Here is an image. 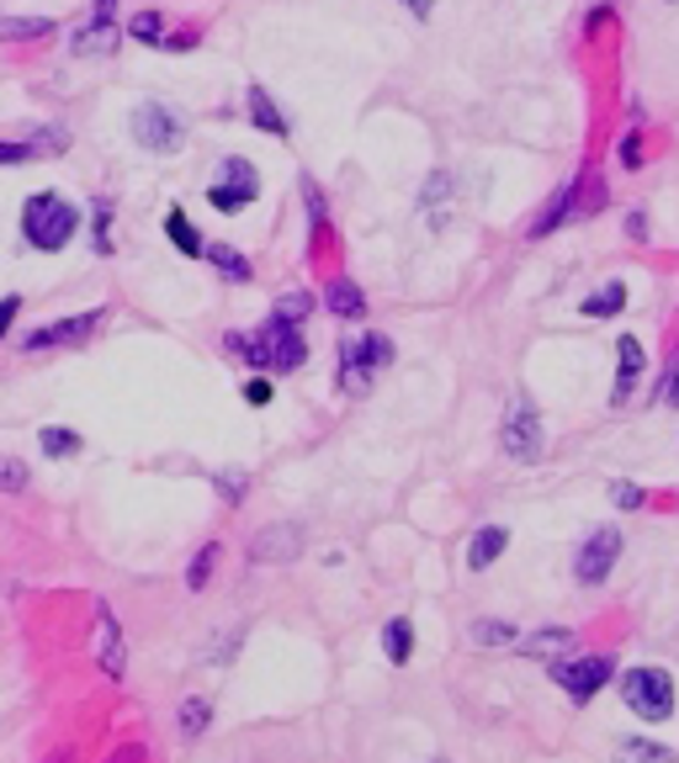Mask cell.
<instances>
[{"label": "cell", "mask_w": 679, "mask_h": 763, "mask_svg": "<svg viewBox=\"0 0 679 763\" xmlns=\"http://www.w3.org/2000/svg\"><path fill=\"white\" fill-rule=\"evenodd\" d=\"M388 360H393L388 334L345 339V345H340V382H345V393H366V387H372V372H383Z\"/></svg>", "instance_id": "cell-3"}, {"label": "cell", "mask_w": 679, "mask_h": 763, "mask_svg": "<svg viewBox=\"0 0 679 763\" xmlns=\"http://www.w3.org/2000/svg\"><path fill=\"white\" fill-rule=\"evenodd\" d=\"M324 308L335 313V318H362L366 313V297L356 282H330L324 286Z\"/></svg>", "instance_id": "cell-19"}, {"label": "cell", "mask_w": 679, "mask_h": 763, "mask_svg": "<svg viewBox=\"0 0 679 763\" xmlns=\"http://www.w3.org/2000/svg\"><path fill=\"white\" fill-rule=\"evenodd\" d=\"M404 6H409V11H414V17H419V22H425V17L436 11V0H404Z\"/></svg>", "instance_id": "cell-42"}, {"label": "cell", "mask_w": 679, "mask_h": 763, "mask_svg": "<svg viewBox=\"0 0 679 763\" xmlns=\"http://www.w3.org/2000/svg\"><path fill=\"white\" fill-rule=\"evenodd\" d=\"M128 32H133L139 43H160V38H165V17H160V11H139V17L128 22Z\"/></svg>", "instance_id": "cell-31"}, {"label": "cell", "mask_w": 679, "mask_h": 763, "mask_svg": "<svg viewBox=\"0 0 679 763\" xmlns=\"http://www.w3.org/2000/svg\"><path fill=\"white\" fill-rule=\"evenodd\" d=\"M520 652H526V658H563V652H574V631H563V625L536 631L531 642H520Z\"/></svg>", "instance_id": "cell-22"}, {"label": "cell", "mask_w": 679, "mask_h": 763, "mask_svg": "<svg viewBox=\"0 0 679 763\" xmlns=\"http://www.w3.org/2000/svg\"><path fill=\"white\" fill-rule=\"evenodd\" d=\"M244 398H250L255 408H266L271 404V382H250V387H244Z\"/></svg>", "instance_id": "cell-39"}, {"label": "cell", "mask_w": 679, "mask_h": 763, "mask_svg": "<svg viewBox=\"0 0 679 763\" xmlns=\"http://www.w3.org/2000/svg\"><path fill=\"white\" fill-rule=\"evenodd\" d=\"M621 165H627V170L642 165V143H637V128H631L627 139H621Z\"/></svg>", "instance_id": "cell-37"}, {"label": "cell", "mask_w": 679, "mask_h": 763, "mask_svg": "<svg viewBox=\"0 0 679 763\" xmlns=\"http://www.w3.org/2000/svg\"><path fill=\"white\" fill-rule=\"evenodd\" d=\"M621 308H627V286H621V282L600 286V292H589V297L579 303L584 318H610V313H621Z\"/></svg>", "instance_id": "cell-21"}, {"label": "cell", "mask_w": 679, "mask_h": 763, "mask_svg": "<svg viewBox=\"0 0 679 763\" xmlns=\"http://www.w3.org/2000/svg\"><path fill=\"white\" fill-rule=\"evenodd\" d=\"M383 652H388V663L393 668H404L414 658V620H388V625H383Z\"/></svg>", "instance_id": "cell-20"}, {"label": "cell", "mask_w": 679, "mask_h": 763, "mask_svg": "<svg viewBox=\"0 0 679 763\" xmlns=\"http://www.w3.org/2000/svg\"><path fill=\"white\" fill-rule=\"evenodd\" d=\"M574 213H579V181H568V186H563L558 196L547 202V213H541V217L531 223V238H547L553 228H558V223H568ZM579 217H584V213H579Z\"/></svg>", "instance_id": "cell-15"}, {"label": "cell", "mask_w": 679, "mask_h": 763, "mask_svg": "<svg viewBox=\"0 0 679 763\" xmlns=\"http://www.w3.org/2000/svg\"><path fill=\"white\" fill-rule=\"evenodd\" d=\"M308 308H314V297H308V292H287V297L276 303V313H271V318H276V324H303V318H308Z\"/></svg>", "instance_id": "cell-30"}, {"label": "cell", "mask_w": 679, "mask_h": 763, "mask_svg": "<svg viewBox=\"0 0 679 763\" xmlns=\"http://www.w3.org/2000/svg\"><path fill=\"white\" fill-rule=\"evenodd\" d=\"M107 324V308H91V313H74V318H59V324H43L22 339L27 350H53V345H80L85 334H97Z\"/></svg>", "instance_id": "cell-10"}, {"label": "cell", "mask_w": 679, "mask_h": 763, "mask_svg": "<svg viewBox=\"0 0 679 763\" xmlns=\"http://www.w3.org/2000/svg\"><path fill=\"white\" fill-rule=\"evenodd\" d=\"M244 488H250V477H244V472H219V494H223L229 503L244 499Z\"/></svg>", "instance_id": "cell-35"}, {"label": "cell", "mask_w": 679, "mask_h": 763, "mask_svg": "<svg viewBox=\"0 0 679 763\" xmlns=\"http://www.w3.org/2000/svg\"><path fill=\"white\" fill-rule=\"evenodd\" d=\"M234 652H240V631H223V642L213 647V652H207V658H213V663H229V658H234Z\"/></svg>", "instance_id": "cell-38"}, {"label": "cell", "mask_w": 679, "mask_h": 763, "mask_svg": "<svg viewBox=\"0 0 679 763\" xmlns=\"http://www.w3.org/2000/svg\"><path fill=\"white\" fill-rule=\"evenodd\" d=\"M49 17H0V38H49Z\"/></svg>", "instance_id": "cell-27"}, {"label": "cell", "mask_w": 679, "mask_h": 763, "mask_svg": "<svg viewBox=\"0 0 679 763\" xmlns=\"http://www.w3.org/2000/svg\"><path fill=\"white\" fill-rule=\"evenodd\" d=\"M165 234H170V244H175L181 255H207V244H202V234H196L192 223H186V213H181V207H170Z\"/></svg>", "instance_id": "cell-23"}, {"label": "cell", "mask_w": 679, "mask_h": 763, "mask_svg": "<svg viewBox=\"0 0 679 763\" xmlns=\"http://www.w3.org/2000/svg\"><path fill=\"white\" fill-rule=\"evenodd\" d=\"M38 446H43V456H74L80 451V435H74V429L49 425L43 435H38Z\"/></svg>", "instance_id": "cell-29"}, {"label": "cell", "mask_w": 679, "mask_h": 763, "mask_svg": "<svg viewBox=\"0 0 679 763\" xmlns=\"http://www.w3.org/2000/svg\"><path fill=\"white\" fill-rule=\"evenodd\" d=\"M112 6H118V0H97V22H107V17H112Z\"/></svg>", "instance_id": "cell-44"}, {"label": "cell", "mask_w": 679, "mask_h": 763, "mask_svg": "<svg viewBox=\"0 0 679 763\" xmlns=\"http://www.w3.org/2000/svg\"><path fill=\"white\" fill-rule=\"evenodd\" d=\"M266 350H271V372L282 377V372H297L303 360H308V345H303V334L297 324H266Z\"/></svg>", "instance_id": "cell-12"}, {"label": "cell", "mask_w": 679, "mask_h": 763, "mask_svg": "<svg viewBox=\"0 0 679 763\" xmlns=\"http://www.w3.org/2000/svg\"><path fill=\"white\" fill-rule=\"evenodd\" d=\"M207 721H213V700H202V694L181 700V732H186V737H202Z\"/></svg>", "instance_id": "cell-25"}, {"label": "cell", "mask_w": 679, "mask_h": 763, "mask_svg": "<svg viewBox=\"0 0 679 763\" xmlns=\"http://www.w3.org/2000/svg\"><path fill=\"white\" fill-rule=\"evenodd\" d=\"M308 551V530L297 520H276L266 530H255V541H250V562H261V568H287Z\"/></svg>", "instance_id": "cell-6"}, {"label": "cell", "mask_w": 679, "mask_h": 763, "mask_svg": "<svg viewBox=\"0 0 679 763\" xmlns=\"http://www.w3.org/2000/svg\"><path fill=\"white\" fill-rule=\"evenodd\" d=\"M255 196H261V175H255V165H250V160H223V186L207 191V202L223 207V213H240V207H250Z\"/></svg>", "instance_id": "cell-9"}, {"label": "cell", "mask_w": 679, "mask_h": 763, "mask_svg": "<svg viewBox=\"0 0 679 763\" xmlns=\"http://www.w3.org/2000/svg\"><path fill=\"white\" fill-rule=\"evenodd\" d=\"M207 261L219 265L223 276H234V282H250V261H244L240 250H229V244H213V250H207Z\"/></svg>", "instance_id": "cell-28"}, {"label": "cell", "mask_w": 679, "mask_h": 763, "mask_svg": "<svg viewBox=\"0 0 679 763\" xmlns=\"http://www.w3.org/2000/svg\"><path fill=\"white\" fill-rule=\"evenodd\" d=\"M621 530L616 525H600V530H589V541H584L579 551H574V578H579L584 589H600L610 578V568H616V557H621Z\"/></svg>", "instance_id": "cell-5"}, {"label": "cell", "mask_w": 679, "mask_h": 763, "mask_svg": "<svg viewBox=\"0 0 679 763\" xmlns=\"http://www.w3.org/2000/svg\"><path fill=\"white\" fill-rule=\"evenodd\" d=\"M133 139L144 143L149 154H175V149L186 143V122L175 118L170 106H160V101H144V106L133 112Z\"/></svg>", "instance_id": "cell-7"}, {"label": "cell", "mask_w": 679, "mask_h": 763, "mask_svg": "<svg viewBox=\"0 0 679 763\" xmlns=\"http://www.w3.org/2000/svg\"><path fill=\"white\" fill-rule=\"evenodd\" d=\"M74 234H80V207H74L70 196H59V191H38V196H27L22 238L38 250V255H59Z\"/></svg>", "instance_id": "cell-1"}, {"label": "cell", "mask_w": 679, "mask_h": 763, "mask_svg": "<svg viewBox=\"0 0 679 763\" xmlns=\"http://www.w3.org/2000/svg\"><path fill=\"white\" fill-rule=\"evenodd\" d=\"M637 377H642V345H637V334H621V372H616V387H610V404H627Z\"/></svg>", "instance_id": "cell-16"}, {"label": "cell", "mask_w": 679, "mask_h": 763, "mask_svg": "<svg viewBox=\"0 0 679 763\" xmlns=\"http://www.w3.org/2000/svg\"><path fill=\"white\" fill-rule=\"evenodd\" d=\"M107 763H144V747H139V742H128V747H118Z\"/></svg>", "instance_id": "cell-40"}, {"label": "cell", "mask_w": 679, "mask_h": 763, "mask_svg": "<svg viewBox=\"0 0 679 763\" xmlns=\"http://www.w3.org/2000/svg\"><path fill=\"white\" fill-rule=\"evenodd\" d=\"M250 118H255V128H261V133H271V139H287V133H292L287 118H282V106L266 95V85H250Z\"/></svg>", "instance_id": "cell-17"}, {"label": "cell", "mask_w": 679, "mask_h": 763, "mask_svg": "<svg viewBox=\"0 0 679 763\" xmlns=\"http://www.w3.org/2000/svg\"><path fill=\"white\" fill-rule=\"evenodd\" d=\"M467 637H473V647H515V637H520V631H515L509 620H473V631H467Z\"/></svg>", "instance_id": "cell-24"}, {"label": "cell", "mask_w": 679, "mask_h": 763, "mask_svg": "<svg viewBox=\"0 0 679 763\" xmlns=\"http://www.w3.org/2000/svg\"><path fill=\"white\" fill-rule=\"evenodd\" d=\"M621 700L637 721H669L675 715V679L663 668H627L621 673Z\"/></svg>", "instance_id": "cell-2"}, {"label": "cell", "mask_w": 679, "mask_h": 763, "mask_svg": "<svg viewBox=\"0 0 679 763\" xmlns=\"http://www.w3.org/2000/svg\"><path fill=\"white\" fill-rule=\"evenodd\" d=\"M627 228H631V238H642V234H648V217L631 213V217H627Z\"/></svg>", "instance_id": "cell-43"}, {"label": "cell", "mask_w": 679, "mask_h": 763, "mask_svg": "<svg viewBox=\"0 0 679 763\" xmlns=\"http://www.w3.org/2000/svg\"><path fill=\"white\" fill-rule=\"evenodd\" d=\"M219 541H207V547H202V551H196V562H192V568H186V589H192V594H196V589H207V578H213V568H219Z\"/></svg>", "instance_id": "cell-26"}, {"label": "cell", "mask_w": 679, "mask_h": 763, "mask_svg": "<svg viewBox=\"0 0 679 763\" xmlns=\"http://www.w3.org/2000/svg\"><path fill=\"white\" fill-rule=\"evenodd\" d=\"M27 482H32V477H27L22 461H0V494H22Z\"/></svg>", "instance_id": "cell-33"}, {"label": "cell", "mask_w": 679, "mask_h": 763, "mask_svg": "<svg viewBox=\"0 0 679 763\" xmlns=\"http://www.w3.org/2000/svg\"><path fill=\"white\" fill-rule=\"evenodd\" d=\"M17 313H22V297H0V339L11 334V324H17Z\"/></svg>", "instance_id": "cell-36"}, {"label": "cell", "mask_w": 679, "mask_h": 763, "mask_svg": "<svg viewBox=\"0 0 679 763\" xmlns=\"http://www.w3.org/2000/svg\"><path fill=\"white\" fill-rule=\"evenodd\" d=\"M505 547H509V530H505V525H484V530L473 536V547H467V568H473V572L494 568V562L505 557Z\"/></svg>", "instance_id": "cell-14"}, {"label": "cell", "mask_w": 679, "mask_h": 763, "mask_svg": "<svg viewBox=\"0 0 679 763\" xmlns=\"http://www.w3.org/2000/svg\"><path fill=\"white\" fill-rule=\"evenodd\" d=\"M616 763H679V759H675V747H663V742L621 737L616 742Z\"/></svg>", "instance_id": "cell-18"}, {"label": "cell", "mask_w": 679, "mask_h": 763, "mask_svg": "<svg viewBox=\"0 0 679 763\" xmlns=\"http://www.w3.org/2000/svg\"><path fill=\"white\" fill-rule=\"evenodd\" d=\"M658 398H663V404H679V372L663 377V393H658Z\"/></svg>", "instance_id": "cell-41"}, {"label": "cell", "mask_w": 679, "mask_h": 763, "mask_svg": "<svg viewBox=\"0 0 679 763\" xmlns=\"http://www.w3.org/2000/svg\"><path fill=\"white\" fill-rule=\"evenodd\" d=\"M64 149H70V133H59V128H43L38 139L0 143V165H27V160H38V154H64Z\"/></svg>", "instance_id": "cell-13"}, {"label": "cell", "mask_w": 679, "mask_h": 763, "mask_svg": "<svg viewBox=\"0 0 679 763\" xmlns=\"http://www.w3.org/2000/svg\"><path fill=\"white\" fill-rule=\"evenodd\" d=\"M499 440H505L509 461L531 467L536 456H541V414H536V404H526V398H520V404L509 408V414H505V435H499Z\"/></svg>", "instance_id": "cell-8"}, {"label": "cell", "mask_w": 679, "mask_h": 763, "mask_svg": "<svg viewBox=\"0 0 679 763\" xmlns=\"http://www.w3.org/2000/svg\"><path fill=\"white\" fill-rule=\"evenodd\" d=\"M553 679H558V690L574 700V705H584V700H595V694L606 690L610 679H616V658H606V652H589V658H563V663H553Z\"/></svg>", "instance_id": "cell-4"}, {"label": "cell", "mask_w": 679, "mask_h": 763, "mask_svg": "<svg viewBox=\"0 0 679 763\" xmlns=\"http://www.w3.org/2000/svg\"><path fill=\"white\" fill-rule=\"evenodd\" d=\"M610 499H616V509H642L648 494H642L637 482H610Z\"/></svg>", "instance_id": "cell-34"}, {"label": "cell", "mask_w": 679, "mask_h": 763, "mask_svg": "<svg viewBox=\"0 0 679 763\" xmlns=\"http://www.w3.org/2000/svg\"><path fill=\"white\" fill-rule=\"evenodd\" d=\"M97 668L112 679V684L128 679V642H122V625L107 604H97Z\"/></svg>", "instance_id": "cell-11"}, {"label": "cell", "mask_w": 679, "mask_h": 763, "mask_svg": "<svg viewBox=\"0 0 679 763\" xmlns=\"http://www.w3.org/2000/svg\"><path fill=\"white\" fill-rule=\"evenodd\" d=\"M112 38H118V32H112V22L85 27V32H80V43H74V53H101V48H112Z\"/></svg>", "instance_id": "cell-32"}]
</instances>
